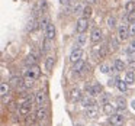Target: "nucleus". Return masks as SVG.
<instances>
[{
	"label": "nucleus",
	"mask_w": 135,
	"mask_h": 126,
	"mask_svg": "<svg viewBox=\"0 0 135 126\" xmlns=\"http://www.w3.org/2000/svg\"><path fill=\"white\" fill-rule=\"evenodd\" d=\"M128 21L131 22V23H132V22H135V12H131L128 15Z\"/></svg>",
	"instance_id": "nucleus-41"
},
{
	"label": "nucleus",
	"mask_w": 135,
	"mask_h": 126,
	"mask_svg": "<svg viewBox=\"0 0 135 126\" xmlns=\"http://www.w3.org/2000/svg\"><path fill=\"white\" fill-rule=\"evenodd\" d=\"M83 18H86V19H89L91 16V13H93V10H91V7L90 6H86L84 9H83Z\"/></svg>",
	"instance_id": "nucleus-31"
},
{
	"label": "nucleus",
	"mask_w": 135,
	"mask_h": 126,
	"mask_svg": "<svg viewBox=\"0 0 135 126\" xmlns=\"http://www.w3.org/2000/svg\"><path fill=\"white\" fill-rule=\"evenodd\" d=\"M97 114H99V109L96 106H91V107L86 109V117H89V119H96Z\"/></svg>",
	"instance_id": "nucleus-12"
},
{
	"label": "nucleus",
	"mask_w": 135,
	"mask_h": 126,
	"mask_svg": "<svg viewBox=\"0 0 135 126\" xmlns=\"http://www.w3.org/2000/svg\"><path fill=\"white\" fill-rule=\"evenodd\" d=\"M9 102H10V97L9 96H3V97H2V103H3V104H7Z\"/></svg>",
	"instance_id": "nucleus-42"
},
{
	"label": "nucleus",
	"mask_w": 135,
	"mask_h": 126,
	"mask_svg": "<svg viewBox=\"0 0 135 126\" xmlns=\"http://www.w3.org/2000/svg\"><path fill=\"white\" fill-rule=\"evenodd\" d=\"M97 0H89V3H96Z\"/></svg>",
	"instance_id": "nucleus-46"
},
{
	"label": "nucleus",
	"mask_w": 135,
	"mask_h": 126,
	"mask_svg": "<svg viewBox=\"0 0 135 126\" xmlns=\"http://www.w3.org/2000/svg\"><path fill=\"white\" fill-rule=\"evenodd\" d=\"M50 49H51V39L45 38L44 42H42V47H41V52L45 54V52H48Z\"/></svg>",
	"instance_id": "nucleus-25"
},
{
	"label": "nucleus",
	"mask_w": 135,
	"mask_h": 126,
	"mask_svg": "<svg viewBox=\"0 0 135 126\" xmlns=\"http://www.w3.org/2000/svg\"><path fill=\"white\" fill-rule=\"evenodd\" d=\"M131 106H132V109H134V110H135V99H134V100H132V102H131Z\"/></svg>",
	"instance_id": "nucleus-45"
},
{
	"label": "nucleus",
	"mask_w": 135,
	"mask_h": 126,
	"mask_svg": "<svg viewBox=\"0 0 135 126\" xmlns=\"http://www.w3.org/2000/svg\"><path fill=\"white\" fill-rule=\"evenodd\" d=\"M83 9H84V7H81V4L77 2V4L73 6V13H80V12H83Z\"/></svg>",
	"instance_id": "nucleus-36"
},
{
	"label": "nucleus",
	"mask_w": 135,
	"mask_h": 126,
	"mask_svg": "<svg viewBox=\"0 0 135 126\" xmlns=\"http://www.w3.org/2000/svg\"><path fill=\"white\" fill-rule=\"evenodd\" d=\"M108 26L109 28H115V26H116V19L112 18V16H109V18H108Z\"/></svg>",
	"instance_id": "nucleus-37"
},
{
	"label": "nucleus",
	"mask_w": 135,
	"mask_h": 126,
	"mask_svg": "<svg viewBox=\"0 0 135 126\" xmlns=\"http://www.w3.org/2000/svg\"><path fill=\"white\" fill-rule=\"evenodd\" d=\"M41 126H42V125H41Z\"/></svg>",
	"instance_id": "nucleus-48"
},
{
	"label": "nucleus",
	"mask_w": 135,
	"mask_h": 126,
	"mask_svg": "<svg viewBox=\"0 0 135 126\" xmlns=\"http://www.w3.org/2000/svg\"><path fill=\"white\" fill-rule=\"evenodd\" d=\"M39 75H41V68H39L38 65L29 67L26 70V73H25V77H31V78H33V80L39 78Z\"/></svg>",
	"instance_id": "nucleus-4"
},
{
	"label": "nucleus",
	"mask_w": 135,
	"mask_h": 126,
	"mask_svg": "<svg viewBox=\"0 0 135 126\" xmlns=\"http://www.w3.org/2000/svg\"><path fill=\"white\" fill-rule=\"evenodd\" d=\"M32 85H33V78H31V77H25L23 88H32Z\"/></svg>",
	"instance_id": "nucleus-30"
},
{
	"label": "nucleus",
	"mask_w": 135,
	"mask_h": 126,
	"mask_svg": "<svg viewBox=\"0 0 135 126\" xmlns=\"http://www.w3.org/2000/svg\"><path fill=\"white\" fill-rule=\"evenodd\" d=\"M80 102H81V106H83V107H86V109H87V107H91V106L94 104V100H93V97H91V96L83 97Z\"/></svg>",
	"instance_id": "nucleus-18"
},
{
	"label": "nucleus",
	"mask_w": 135,
	"mask_h": 126,
	"mask_svg": "<svg viewBox=\"0 0 135 126\" xmlns=\"http://www.w3.org/2000/svg\"><path fill=\"white\" fill-rule=\"evenodd\" d=\"M45 38L51 39V41L55 38V26H54V23H50L47 26V29H45Z\"/></svg>",
	"instance_id": "nucleus-13"
},
{
	"label": "nucleus",
	"mask_w": 135,
	"mask_h": 126,
	"mask_svg": "<svg viewBox=\"0 0 135 126\" xmlns=\"http://www.w3.org/2000/svg\"><path fill=\"white\" fill-rule=\"evenodd\" d=\"M116 87H118V90H119L120 93H125V91L128 90V83H126L125 80H118Z\"/></svg>",
	"instance_id": "nucleus-22"
},
{
	"label": "nucleus",
	"mask_w": 135,
	"mask_h": 126,
	"mask_svg": "<svg viewBox=\"0 0 135 126\" xmlns=\"http://www.w3.org/2000/svg\"><path fill=\"white\" fill-rule=\"evenodd\" d=\"M35 102L39 107H44V104L47 103V94H45V91H42V90L36 91L35 93Z\"/></svg>",
	"instance_id": "nucleus-7"
},
{
	"label": "nucleus",
	"mask_w": 135,
	"mask_h": 126,
	"mask_svg": "<svg viewBox=\"0 0 135 126\" xmlns=\"http://www.w3.org/2000/svg\"><path fill=\"white\" fill-rule=\"evenodd\" d=\"M115 110H116V106H113L112 103H106V104H103V112H105L106 114H113Z\"/></svg>",
	"instance_id": "nucleus-21"
},
{
	"label": "nucleus",
	"mask_w": 135,
	"mask_h": 126,
	"mask_svg": "<svg viewBox=\"0 0 135 126\" xmlns=\"http://www.w3.org/2000/svg\"><path fill=\"white\" fill-rule=\"evenodd\" d=\"M125 10H126V12H129V13L135 12V2H134V0H129L128 3L125 4Z\"/></svg>",
	"instance_id": "nucleus-28"
},
{
	"label": "nucleus",
	"mask_w": 135,
	"mask_h": 126,
	"mask_svg": "<svg viewBox=\"0 0 135 126\" xmlns=\"http://www.w3.org/2000/svg\"><path fill=\"white\" fill-rule=\"evenodd\" d=\"M89 26V21L86 18H80L79 21H77V25H76V29L79 33H84L86 29H87Z\"/></svg>",
	"instance_id": "nucleus-9"
},
{
	"label": "nucleus",
	"mask_w": 135,
	"mask_h": 126,
	"mask_svg": "<svg viewBox=\"0 0 135 126\" xmlns=\"http://www.w3.org/2000/svg\"><path fill=\"white\" fill-rule=\"evenodd\" d=\"M126 52H128L129 55H134V54H135V41H132V42H131V45L128 47Z\"/></svg>",
	"instance_id": "nucleus-35"
},
{
	"label": "nucleus",
	"mask_w": 135,
	"mask_h": 126,
	"mask_svg": "<svg viewBox=\"0 0 135 126\" xmlns=\"http://www.w3.org/2000/svg\"><path fill=\"white\" fill-rule=\"evenodd\" d=\"M129 35H135V22H132V23H129Z\"/></svg>",
	"instance_id": "nucleus-39"
},
{
	"label": "nucleus",
	"mask_w": 135,
	"mask_h": 126,
	"mask_svg": "<svg viewBox=\"0 0 135 126\" xmlns=\"http://www.w3.org/2000/svg\"><path fill=\"white\" fill-rule=\"evenodd\" d=\"M129 67L135 68V61H134V59H129Z\"/></svg>",
	"instance_id": "nucleus-44"
},
{
	"label": "nucleus",
	"mask_w": 135,
	"mask_h": 126,
	"mask_svg": "<svg viewBox=\"0 0 135 126\" xmlns=\"http://www.w3.org/2000/svg\"><path fill=\"white\" fill-rule=\"evenodd\" d=\"M110 70H112V67L109 64H102V65H100V73H102V74H108Z\"/></svg>",
	"instance_id": "nucleus-34"
},
{
	"label": "nucleus",
	"mask_w": 135,
	"mask_h": 126,
	"mask_svg": "<svg viewBox=\"0 0 135 126\" xmlns=\"http://www.w3.org/2000/svg\"><path fill=\"white\" fill-rule=\"evenodd\" d=\"M91 87H93L94 96H97V94H102V90H103V88H102V85H100V84H97V83H96V84H93Z\"/></svg>",
	"instance_id": "nucleus-33"
},
{
	"label": "nucleus",
	"mask_w": 135,
	"mask_h": 126,
	"mask_svg": "<svg viewBox=\"0 0 135 126\" xmlns=\"http://www.w3.org/2000/svg\"><path fill=\"white\" fill-rule=\"evenodd\" d=\"M125 109H126L125 99H123V97H119V99L116 100V110L118 112H122V110H125Z\"/></svg>",
	"instance_id": "nucleus-23"
},
{
	"label": "nucleus",
	"mask_w": 135,
	"mask_h": 126,
	"mask_svg": "<svg viewBox=\"0 0 135 126\" xmlns=\"http://www.w3.org/2000/svg\"><path fill=\"white\" fill-rule=\"evenodd\" d=\"M36 26H38L36 21H35V19H31V21L28 22V25H26V31H28V32H32V31L36 29Z\"/></svg>",
	"instance_id": "nucleus-27"
},
{
	"label": "nucleus",
	"mask_w": 135,
	"mask_h": 126,
	"mask_svg": "<svg viewBox=\"0 0 135 126\" xmlns=\"http://www.w3.org/2000/svg\"><path fill=\"white\" fill-rule=\"evenodd\" d=\"M35 114H36V117H38V120H45L48 117V110L45 107H38V110L35 112Z\"/></svg>",
	"instance_id": "nucleus-17"
},
{
	"label": "nucleus",
	"mask_w": 135,
	"mask_h": 126,
	"mask_svg": "<svg viewBox=\"0 0 135 126\" xmlns=\"http://www.w3.org/2000/svg\"><path fill=\"white\" fill-rule=\"evenodd\" d=\"M36 120H38V117H36L35 113H29V114H26V116H25V123H26L28 126L35 125Z\"/></svg>",
	"instance_id": "nucleus-20"
},
{
	"label": "nucleus",
	"mask_w": 135,
	"mask_h": 126,
	"mask_svg": "<svg viewBox=\"0 0 135 126\" xmlns=\"http://www.w3.org/2000/svg\"><path fill=\"white\" fill-rule=\"evenodd\" d=\"M73 70H74L76 74H81V73H84V71L89 70V65H87V62H86L84 59H80V61H77L76 64H74Z\"/></svg>",
	"instance_id": "nucleus-6"
},
{
	"label": "nucleus",
	"mask_w": 135,
	"mask_h": 126,
	"mask_svg": "<svg viewBox=\"0 0 135 126\" xmlns=\"http://www.w3.org/2000/svg\"><path fill=\"white\" fill-rule=\"evenodd\" d=\"M23 81H25V80L22 78V77H19V75H13L12 78H10L9 84L12 85L13 88H19V87H23Z\"/></svg>",
	"instance_id": "nucleus-10"
},
{
	"label": "nucleus",
	"mask_w": 135,
	"mask_h": 126,
	"mask_svg": "<svg viewBox=\"0 0 135 126\" xmlns=\"http://www.w3.org/2000/svg\"><path fill=\"white\" fill-rule=\"evenodd\" d=\"M48 25H50V23H48V19H42V21L39 22V28H41L42 31H45V29H47V26H48Z\"/></svg>",
	"instance_id": "nucleus-38"
},
{
	"label": "nucleus",
	"mask_w": 135,
	"mask_h": 126,
	"mask_svg": "<svg viewBox=\"0 0 135 126\" xmlns=\"http://www.w3.org/2000/svg\"><path fill=\"white\" fill-rule=\"evenodd\" d=\"M90 39H91L93 44H99V42L103 39L102 31H100V29H93V32H91V35H90Z\"/></svg>",
	"instance_id": "nucleus-11"
},
{
	"label": "nucleus",
	"mask_w": 135,
	"mask_h": 126,
	"mask_svg": "<svg viewBox=\"0 0 135 126\" xmlns=\"http://www.w3.org/2000/svg\"><path fill=\"white\" fill-rule=\"evenodd\" d=\"M60 3H61L62 6H68V4L71 3V0H60Z\"/></svg>",
	"instance_id": "nucleus-43"
},
{
	"label": "nucleus",
	"mask_w": 135,
	"mask_h": 126,
	"mask_svg": "<svg viewBox=\"0 0 135 126\" xmlns=\"http://www.w3.org/2000/svg\"><path fill=\"white\" fill-rule=\"evenodd\" d=\"M36 62H38V57H36L35 54H31V55H28L26 58H25V65H26L28 68L36 65Z\"/></svg>",
	"instance_id": "nucleus-14"
},
{
	"label": "nucleus",
	"mask_w": 135,
	"mask_h": 126,
	"mask_svg": "<svg viewBox=\"0 0 135 126\" xmlns=\"http://www.w3.org/2000/svg\"><path fill=\"white\" fill-rule=\"evenodd\" d=\"M74 2H79V0H74Z\"/></svg>",
	"instance_id": "nucleus-47"
},
{
	"label": "nucleus",
	"mask_w": 135,
	"mask_h": 126,
	"mask_svg": "<svg viewBox=\"0 0 135 126\" xmlns=\"http://www.w3.org/2000/svg\"><path fill=\"white\" fill-rule=\"evenodd\" d=\"M80 59H83V49H81V47H77V48H74V49L71 51V54H70V61L76 64V62L80 61Z\"/></svg>",
	"instance_id": "nucleus-5"
},
{
	"label": "nucleus",
	"mask_w": 135,
	"mask_h": 126,
	"mask_svg": "<svg viewBox=\"0 0 135 126\" xmlns=\"http://www.w3.org/2000/svg\"><path fill=\"white\" fill-rule=\"evenodd\" d=\"M31 109H32V100L31 99H26L23 102H21L18 104V113L21 116H26V114L31 113Z\"/></svg>",
	"instance_id": "nucleus-1"
},
{
	"label": "nucleus",
	"mask_w": 135,
	"mask_h": 126,
	"mask_svg": "<svg viewBox=\"0 0 135 126\" xmlns=\"http://www.w3.org/2000/svg\"><path fill=\"white\" fill-rule=\"evenodd\" d=\"M10 88H12V85L7 84L6 81H2V84H0V94H2V97L3 96H9L10 94Z\"/></svg>",
	"instance_id": "nucleus-16"
},
{
	"label": "nucleus",
	"mask_w": 135,
	"mask_h": 126,
	"mask_svg": "<svg viewBox=\"0 0 135 126\" xmlns=\"http://www.w3.org/2000/svg\"><path fill=\"white\" fill-rule=\"evenodd\" d=\"M100 103H102V104H106V103H109V97L106 96V94H103V96L100 97Z\"/></svg>",
	"instance_id": "nucleus-40"
},
{
	"label": "nucleus",
	"mask_w": 135,
	"mask_h": 126,
	"mask_svg": "<svg viewBox=\"0 0 135 126\" xmlns=\"http://www.w3.org/2000/svg\"><path fill=\"white\" fill-rule=\"evenodd\" d=\"M106 54H108V48L103 47V45H96V47H93V57L97 59H102L106 57Z\"/></svg>",
	"instance_id": "nucleus-3"
},
{
	"label": "nucleus",
	"mask_w": 135,
	"mask_h": 126,
	"mask_svg": "<svg viewBox=\"0 0 135 126\" xmlns=\"http://www.w3.org/2000/svg\"><path fill=\"white\" fill-rule=\"evenodd\" d=\"M129 28L125 26V25H122V26L118 28V38H119V41H126V39L129 38Z\"/></svg>",
	"instance_id": "nucleus-8"
},
{
	"label": "nucleus",
	"mask_w": 135,
	"mask_h": 126,
	"mask_svg": "<svg viewBox=\"0 0 135 126\" xmlns=\"http://www.w3.org/2000/svg\"><path fill=\"white\" fill-rule=\"evenodd\" d=\"M109 123L112 126H122L125 123V116L122 113H113L109 116Z\"/></svg>",
	"instance_id": "nucleus-2"
},
{
	"label": "nucleus",
	"mask_w": 135,
	"mask_h": 126,
	"mask_svg": "<svg viewBox=\"0 0 135 126\" xmlns=\"http://www.w3.org/2000/svg\"><path fill=\"white\" fill-rule=\"evenodd\" d=\"M115 67V70L119 73V71H123V68H125V62L120 61V59H113V64H112Z\"/></svg>",
	"instance_id": "nucleus-26"
},
{
	"label": "nucleus",
	"mask_w": 135,
	"mask_h": 126,
	"mask_svg": "<svg viewBox=\"0 0 135 126\" xmlns=\"http://www.w3.org/2000/svg\"><path fill=\"white\" fill-rule=\"evenodd\" d=\"M54 65H55V57H52V55L47 57V58H45V68H47L48 73H51V71H52Z\"/></svg>",
	"instance_id": "nucleus-15"
},
{
	"label": "nucleus",
	"mask_w": 135,
	"mask_h": 126,
	"mask_svg": "<svg viewBox=\"0 0 135 126\" xmlns=\"http://www.w3.org/2000/svg\"><path fill=\"white\" fill-rule=\"evenodd\" d=\"M108 47H109V51H116L118 49V41L115 38H112L110 41H109Z\"/></svg>",
	"instance_id": "nucleus-29"
},
{
	"label": "nucleus",
	"mask_w": 135,
	"mask_h": 126,
	"mask_svg": "<svg viewBox=\"0 0 135 126\" xmlns=\"http://www.w3.org/2000/svg\"><path fill=\"white\" fill-rule=\"evenodd\" d=\"M125 81L128 83V85L129 84H134V83H135V73H134V71H126Z\"/></svg>",
	"instance_id": "nucleus-24"
},
{
	"label": "nucleus",
	"mask_w": 135,
	"mask_h": 126,
	"mask_svg": "<svg viewBox=\"0 0 135 126\" xmlns=\"http://www.w3.org/2000/svg\"><path fill=\"white\" fill-rule=\"evenodd\" d=\"M70 99L73 100V102H77V100H81V91H80V88H73V90L70 91Z\"/></svg>",
	"instance_id": "nucleus-19"
},
{
	"label": "nucleus",
	"mask_w": 135,
	"mask_h": 126,
	"mask_svg": "<svg viewBox=\"0 0 135 126\" xmlns=\"http://www.w3.org/2000/svg\"><path fill=\"white\" fill-rule=\"evenodd\" d=\"M86 35H83V33H80L79 36H77V47H83V45L86 44Z\"/></svg>",
	"instance_id": "nucleus-32"
}]
</instances>
